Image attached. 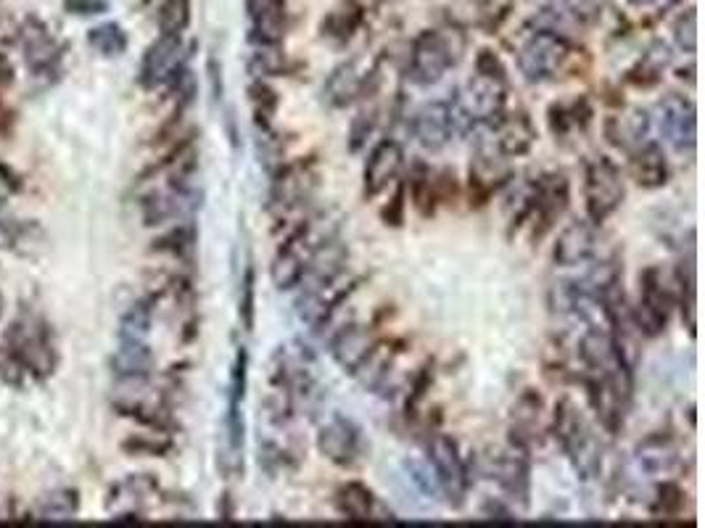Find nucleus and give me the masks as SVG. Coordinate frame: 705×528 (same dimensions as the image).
<instances>
[{
	"label": "nucleus",
	"mask_w": 705,
	"mask_h": 528,
	"mask_svg": "<svg viewBox=\"0 0 705 528\" xmlns=\"http://www.w3.org/2000/svg\"><path fill=\"white\" fill-rule=\"evenodd\" d=\"M467 41L460 27L426 30L415 37L407 54V77L420 88L444 80L452 67L463 61Z\"/></svg>",
	"instance_id": "obj_1"
},
{
	"label": "nucleus",
	"mask_w": 705,
	"mask_h": 528,
	"mask_svg": "<svg viewBox=\"0 0 705 528\" xmlns=\"http://www.w3.org/2000/svg\"><path fill=\"white\" fill-rule=\"evenodd\" d=\"M553 434L581 481H594L602 473V444L570 397H563L553 412Z\"/></svg>",
	"instance_id": "obj_2"
},
{
	"label": "nucleus",
	"mask_w": 705,
	"mask_h": 528,
	"mask_svg": "<svg viewBox=\"0 0 705 528\" xmlns=\"http://www.w3.org/2000/svg\"><path fill=\"white\" fill-rule=\"evenodd\" d=\"M579 56L581 50H576L568 37L534 30L529 41L518 48V69L525 82L542 85V82H557L560 77L574 74Z\"/></svg>",
	"instance_id": "obj_3"
},
{
	"label": "nucleus",
	"mask_w": 705,
	"mask_h": 528,
	"mask_svg": "<svg viewBox=\"0 0 705 528\" xmlns=\"http://www.w3.org/2000/svg\"><path fill=\"white\" fill-rule=\"evenodd\" d=\"M570 202V183L563 172H547V175L536 177L531 183L529 193H525L521 211L516 215V230L523 222H531V238L542 241L550 230L555 228V222L566 215Z\"/></svg>",
	"instance_id": "obj_4"
},
{
	"label": "nucleus",
	"mask_w": 705,
	"mask_h": 528,
	"mask_svg": "<svg viewBox=\"0 0 705 528\" xmlns=\"http://www.w3.org/2000/svg\"><path fill=\"white\" fill-rule=\"evenodd\" d=\"M677 307L674 275H666L660 264H650L639 273V301L632 307L634 325L643 338H658L669 328Z\"/></svg>",
	"instance_id": "obj_5"
},
{
	"label": "nucleus",
	"mask_w": 705,
	"mask_h": 528,
	"mask_svg": "<svg viewBox=\"0 0 705 528\" xmlns=\"http://www.w3.org/2000/svg\"><path fill=\"white\" fill-rule=\"evenodd\" d=\"M3 352L22 367L27 376H50L56 367V349L46 323L35 314H24L5 331Z\"/></svg>",
	"instance_id": "obj_6"
},
{
	"label": "nucleus",
	"mask_w": 705,
	"mask_h": 528,
	"mask_svg": "<svg viewBox=\"0 0 705 528\" xmlns=\"http://www.w3.org/2000/svg\"><path fill=\"white\" fill-rule=\"evenodd\" d=\"M632 372L626 367L611 372H587L585 370V389L589 408H592L594 415H598L600 426L608 431V434L615 436L621 434L626 423V412H629L632 404Z\"/></svg>",
	"instance_id": "obj_7"
},
{
	"label": "nucleus",
	"mask_w": 705,
	"mask_h": 528,
	"mask_svg": "<svg viewBox=\"0 0 705 528\" xmlns=\"http://www.w3.org/2000/svg\"><path fill=\"white\" fill-rule=\"evenodd\" d=\"M426 452L436 484H439V494L452 510H463L467 502V492H471L473 484V475L465 457L460 455L458 441L447 434H434L431 439H428Z\"/></svg>",
	"instance_id": "obj_8"
},
{
	"label": "nucleus",
	"mask_w": 705,
	"mask_h": 528,
	"mask_svg": "<svg viewBox=\"0 0 705 528\" xmlns=\"http://www.w3.org/2000/svg\"><path fill=\"white\" fill-rule=\"evenodd\" d=\"M626 198L624 175H621L619 164L608 157H594L587 164L585 172V209L587 220L600 228L608 222L615 211L621 209Z\"/></svg>",
	"instance_id": "obj_9"
},
{
	"label": "nucleus",
	"mask_w": 705,
	"mask_h": 528,
	"mask_svg": "<svg viewBox=\"0 0 705 528\" xmlns=\"http://www.w3.org/2000/svg\"><path fill=\"white\" fill-rule=\"evenodd\" d=\"M320 185V167L315 159H301V162L284 164L278 172H273L270 196H267V209L273 215L284 217L288 211L299 209L315 196Z\"/></svg>",
	"instance_id": "obj_10"
},
{
	"label": "nucleus",
	"mask_w": 705,
	"mask_h": 528,
	"mask_svg": "<svg viewBox=\"0 0 705 528\" xmlns=\"http://www.w3.org/2000/svg\"><path fill=\"white\" fill-rule=\"evenodd\" d=\"M656 125L660 138L679 157H692L697 146V108L692 99L682 93H666L656 106Z\"/></svg>",
	"instance_id": "obj_11"
},
{
	"label": "nucleus",
	"mask_w": 705,
	"mask_h": 528,
	"mask_svg": "<svg viewBox=\"0 0 705 528\" xmlns=\"http://www.w3.org/2000/svg\"><path fill=\"white\" fill-rule=\"evenodd\" d=\"M317 452L338 468H355L365 457L362 428L349 415L333 412L317 428Z\"/></svg>",
	"instance_id": "obj_12"
},
{
	"label": "nucleus",
	"mask_w": 705,
	"mask_h": 528,
	"mask_svg": "<svg viewBox=\"0 0 705 528\" xmlns=\"http://www.w3.org/2000/svg\"><path fill=\"white\" fill-rule=\"evenodd\" d=\"M486 479L495 481L505 497L518 502L521 507L531 505V466L529 455L510 447L502 452L489 455L484 460Z\"/></svg>",
	"instance_id": "obj_13"
},
{
	"label": "nucleus",
	"mask_w": 705,
	"mask_h": 528,
	"mask_svg": "<svg viewBox=\"0 0 705 528\" xmlns=\"http://www.w3.org/2000/svg\"><path fill=\"white\" fill-rule=\"evenodd\" d=\"M185 67V45L181 35H159L149 48H146L143 59H140V85L146 90H157L170 85L181 69Z\"/></svg>",
	"instance_id": "obj_14"
},
{
	"label": "nucleus",
	"mask_w": 705,
	"mask_h": 528,
	"mask_svg": "<svg viewBox=\"0 0 705 528\" xmlns=\"http://www.w3.org/2000/svg\"><path fill=\"white\" fill-rule=\"evenodd\" d=\"M547 436L544 423V399L536 389H523L510 410V447L531 455Z\"/></svg>",
	"instance_id": "obj_15"
},
{
	"label": "nucleus",
	"mask_w": 705,
	"mask_h": 528,
	"mask_svg": "<svg viewBox=\"0 0 705 528\" xmlns=\"http://www.w3.org/2000/svg\"><path fill=\"white\" fill-rule=\"evenodd\" d=\"M355 288L357 280H346L344 275L331 283H320V286H301V294L297 299L299 320L317 331V328L328 323L333 312L344 305V299H349Z\"/></svg>",
	"instance_id": "obj_16"
},
{
	"label": "nucleus",
	"mask_w": 705,
	"mask_h": 528,
	"mask_svg": "<svg viewBox=\"0 0 705 528\" xmlns=\"http://www.w3.org/2000/svg\"><path fill=\"white\" fill-rule=\"evenodd\" d=\"M486 127H489V130H486L484 140L505 159L525 157V153L534 148L536 138H540L534 119H531L525 112H510V114L502 112Z\"/></svg>",
	"instance_id": "obj_17"
},
{
	"label": "nucleus",
	"mask_w": 705,
	"mask_h": 528,
	"mask_svg": "<svg viewBox=\"0 0 705 528\" xmlns=\"http://www.w3.org/2000/svg\"><path fill=\"white\" fill-rule=\"evenodd\" d=\"M508 162L510 159L499 157L495 148L486 144L484 138L478 140L476 153H473V162H471V177H467L471 180L467 188H471L473 206H484L499 188H505V185L510 183L512 170Z\"/></svg>",
	"instance_id": "obj_18"
},
{
	"label": "nucleus",
	"mask_w": 705,
	"mask_h": 528,
	"mask_svg": "<svg viewBox=\"0 0 705 528\" xmlns=\"http://www.w3.org/2000/svg\"><path fill=\"white\" fill-rule=\"evenodd\" d=\"M402 167H405V146L396 138H383L368 153V162L362 170V191L365 198L381 196L391 183H396Z\"/></svg>",
	"instance_id": "obj_19"
},
{
	"label": "nucleus",
	"mask_w": 705,
	"mask_h": 528,
	"mask_svg": "<svg viewBox=\"0 0 705 528\" xmlns=\"http://www.w3.org/2000/svg\"><path fill=\"white\" fill-rule=\"evenodd\" d=\"M413 135L415 140L426 148V151L439 153L450 146L452 135L458 133L454 127V114H452V103L447 101H428L423 103L418 112L413 114Z\"/></svg>",
	"instance_id": "obj_20"
},
{
	"label": "nucleus",
	"mask_w": 705,
	"mask_h": 528,
	"mask_svg": "<svg viewBox=\"0 0 705 528\" xmlns=\"http://www.w3.org/2000/svg\"><path fill=\"white\" fill-rule=\"evenodd\" d=\"M19 45H22L24 64L32 74H54L61 61V45L54 41L48 27L37 19H27L19 30Z\"/></svg>",
	"instance_id": "obj_21"
},
{
	"label": "nucleus",
	"mask_w": 705,
	"mask_h": 528,
	"mask_svg": "<svg viewBox=\"0 0 705 528\" xmlns=\"http://www.w3.org/2000/svg\"><path fill=\"white\" fill-rule=\"evenodd\" d=\"M598 225L585 220L568 222L566 228L557 233V241L553 246V260L557 267H579L594 260L598 254Z\"/></svg>",
	"instance_id": "obj_22"
},
{
	"label": "nucleus",
	"mask_w": 705,
	"mask_h": 528,
	"mask_svg": "<svg viewBox=\"0 0 705 528\" xmlns=\"http://www.w3.org/2000/svg\"><path fill=\"white\" fill-rule=\"evenodd\" d=\"M634 460L645 470L647 475H660L669 479L682 468L684 455L679 441L671 434H650L634 447Z\"/></svg>",
	"instance_id": "obj_23"
},
{
	"label": "nucleus",
	"mask_w": 705,
	"mask_h": 528,
	"mask_svg": "<svg viewBox=\"0 0 705 528\" xmlns=\"http://www.w3.org/2000/svg\"><path fill=\"white\" fill-rule=\"evenodd\" d=\"M336 510L351 524H378V520H394L391 510L375 497V492L362 481H346L336 492Z\"/></svg>",
	"instance_id": "obj_24"
},
{
	"label": "nucleus",
	"mask_w": 705,
	"mask_h": 528,
	"mask_svg": "<svg viewBox=\"0 0 705 528\" xmlns=\"http://www.w3.org/2000/svg\"><path fill=\"white\" fill-rule=\"evenodd\" d=\"M375 336L368 325L349 323L336 333L331 341V357L333 363L342 367L349 376H357V370L365 365V359L370 357V352L375 349Z\"/></svg>",
	"instance_id": "obj_25"
},
{
	"label": "nucleus",
	"mask_w": 705,
	"mask_h": 528,
	"mask_svg": "<svg viewBox=\"0 0 705 528\" xmlns=\"http://www.w3.org/2000/svg\"><path fill=\"white\" fill-rule=\"evenodd\" d=\"M159 494V484L153 475H130L122 484L112 489V500H108V510L112 520H138L143 507Z\"/></svg>",
	"instance_id": "obj_26"
},
{
	"label": "nucleus",
	"mask_w": 705,
	"mask_h": 528,
	"mask_svg": "<svg viewBox=\"0 0 705 528\" xmlns=\"http://www.w3.org/2000/svg\"><path fill=\"white\" fill-rule=\"evenodd\" d=\"M252 45H280L286 37V0H246Z\"/></svg>",
	"instance_id": "obj_27"
},
{
	"label": "nucleus",
	"mask_w": 705,
	"mask_h": 528,
	"mask_svg": "<svg viewBox=\"0 0 705 528\" xmlns=\"http://www.w3.org/2000/svg\"><path fill=\"white\" fill-rule=\"evenodd\" d=\"M365 80H368V72H362L357 59L342 61L338 67H333V72L323 85L325 106L333 108V112L355 106L365 93Z\"/></svg>",
	"instance_id": "obj_28"
},
{
	"label": "nucleus",
	"mask_w": 705,
	"mask_h": 528,
	"mask_svg": "<svg viewBox=\"0 0 705 528\" xmlns=\"http://www.w3.org/2000/svg\"><path fill=\"white\" fill-rule=\"evenodd\" d=\"M632 177L639 188L658 191L663 185H669L671 180V164L666 157L663 146L656 140H645L643 146H637L632 151Z\"/></svg>",
	"instance_id": "obj_29"
},
{
	"label": "nucleus",
	"mask_w": 705,
	"mask_h": 528,
	"mask_svg": "<svg viewBox=\"0 0 705 528\" xmlns=\"http://www.w3.org/2000/svg\"><path fill=\"white\" fill-rule=\"evenodd\" d=\"M652 117L647 108H629L624 114H613L605 119V138L608 144L621 148V151H634L637 146H643L650 133Z\"/></svg>",
	"instance_id": "obj_30"
},
{
	"label": "nucleus",
	"mask_w": 705,
	"mask_h": 528,
	"mask_svg": "<svg viewBox=\"0 0 705 528\" xmlns=\"http://www.w3.org/2000/svg\"><path fill=\"white\" fill-rule=\"evenodd\" d=\"M307 269V251L297 238H286L270 262V280L278 291H293L301 286Z\"/></svg>",
	"instance_id": "obj_31"
},
{
	"label": "nucleus",
	"mask_w": 705,
	"mask_h": 528,
	"mask_svg": "<svg viewBox=\"0 0 705 528\" xmlns=\"http://www.w3.org/2000/svg\"><path fill=\"white\" fill-rule=\"evenodd\" d=\"M592 117H594V108L587 99H576L570 103L555 101V103H550V108H547L550 133L555 135V140H568V138H574V135L587 133Z\"/></svg>",
	"instance_id": "obj_32"
},
{
	"label": "nucleus",
	"mask_w": 705,
	"mask_h": 528,
	"mask_svg": "<svg viewBox=\"0 0 705 528\" xmlns=\"http://www.w3.org/2000/svg\"><path fill=\"white\" fill-rule=\"evenodd\" d=\"M362 22L365 9L360 0H338L320 22V35L336 45H346L355 37V32L362 27Z\"/></svg>",
	"instance_id": "obj_33"
},
{
	"label": "nucleus",
	"mask_w": 705,
	"mask_h": 528,
	"mask_svg": "<svg viewBox=\"0 0 705 528\" xmlns=\"http://www.w3.org/2000/svg\"><path fill=\"white\" fill-rule=\"evenodd\" d=\"M157 357L146 341L119 338V349L112 357V370L117 378H143L151 376Z\"/></svg>",
	"instance_id": "obj_34"
},
{
	"label": "nucleus",
	"mask_w": 705,
	"mask_h": 528,
	"mask_svg": "<svg viewBox=\"0 0 705 528\" xmlns=\"http://www.w3.org/2000/svg\"><path fill=\"white\" fill-rule=\"evenodd\" d=\"M671 59H674V54H671V45L663 43V41H656L650 45V48L645 50L643 56H639V61L629 69L626 82H632L634 88H656L658 82L663 80L666 69L671 67Z\"/></svg>",
	"instance_id": "obj_35"
},
{
	"label": "nucleus",
	"mask_w": 705,
	"mask_h": 528,
	"mask_svg": "<svg viewBox=\"0 0 705 528\" xmlns=\"http://www.w3.org/2000/svg\"><path fill=\"white\" fill-rule=\"evenodd\" d=\"M409 198H413V206L418 209L420 217H434L436 206H439V198H436V180L431 167L426 162H415L413 172H409V183H407Z\"/></svg>",
	"instance_id": "obj_36"
},
{
	"label": "nucleus",
	"mask_w": 705,
	"mask_h": 528,
	"mask_svg": "<svg viewBox=\"0 0 705 528\" xmlns=\"http://www.w3.org/2000/svg\"><path fill=\"white\" fill-rule=\"evenodd\" d=\"M246 72L252 80H273L288 74V59L280 45H254L246 59Z\"/></svg>",
	"instance_id": "obj_37"
},
{
	"label": "nucleus",
	"mask_w": 705,
	"mask_h": 528,
	"mask_svg": "<svg viewBox=\"0 0 705 528\" xmlns=\"http://www.w3.org/2000/svg\"><path fill=\"white\" fill-rule=\"evenodd\" d=\"M249 103H252L254 108L256 127H259V130L262 127H273L275 114H278L280 108L278 90L267 80H252V85H249Z\"/></svg>",
	"instance_id": "obj_38"
},
{
	"label": "nucleus",
	"mask_w": 705,
	"mask_h": 528,
	"mask_svg": "<svg viewBox=\"0 0 705 528\" xmlns=\"http://www.w3.org/2000/svg\"><path fill=\"white\" fill-rule=\"evenodd\" d=\"M80 510V497L74 489H56L48 492L37 505V518L41 520H72Z\"/></svg>",
	"instance_id": "obj_39"
},
{
	"label": "nucleus",
	"mask_w": 705,
	"mask_h": 528,
	"mask_svg": "<svg viewBox=\"0 0 705 528\" xmlns=\"http://www.w3.org/2000/svg\"><path fill=\"white\" fill-rule=\"evenodd\" d=\"M153 299H138L136 305H130L125 314H122L119 323V338H136V341H146V336L151 333V323H153Z\"/></svg>",
	"instance_id": "obj_40"
},
{
	"label": "nucleus",
	"mask_w": 705,
	"mask_h": 528,
	"mask_svg": "<svg viewBox=\"0 0 705 528\" xmlns=\"http://www.w3.org/2000/svg\"><path fill=\"white\" fill-rule=\"evenodd\" d=\"M88 43H91V48L95 50V54L106 56V59H114V56H122L127 50V35L117 22L99 24V27H93L91 32H88Z\"/></svg>",
	"instance_id": "obj_41"
},
{
	"label": "nucleus",
	"mask_w": 705,
	"mask_h": 528,
	"mask_svg": "<svg viewBox=\"0 0 705 528\" xmlns=\"http://www.w3.org/2000/svg\"><path fill=\"white\" fill-rule=\"evenodd\" d=\"M157 24L162 35H183L190 24V0H159Z\"/></svg>",
	"instance_id": "obj_42"
},
{
	"label": "nucleus",
	"mask_w": 705,
	"mask_h": 528,
	"mask_svg": "<svg viewBox=\"0 0 705 528\" xmlns=\"http://www.w3.org/2000/svg\"><path fill=\"white\" fill-rule=\"evenodd\" d=\"M684 505H687V492L677 481L666 479L656 486V497H652L650 510L658 518H674V515L684 510Z\"/></svg>",
	"instance_id": "obj_43"
},
{
	"label": "nucleus",
	"mask_w": 705,
	"mask_h": 528,
	"mask_svg": "<svg viewBox=\"0 0 705 528\" xmlns=\"http://www.w3.org/2000/svg\"><path fill=\"white\" fill-rule=\"evenodd\" d=\"M239 320H241L243 331L246 333L254 331V323H256V269H254L252 262L243 267V275H241V283H239Z\"/></svg>",
	"instance_id": "obj_44"
},
{
	"label": "nucleus",
	"mask_w": 705,
	"mask_h": 528,
	"mask_svg": "<svg viewBox=\"0 0 705 528\" xmlns=\"http://www.w3.org/2000/svg\"><path fill=\"white\" fill-rule=\"evenodd\" d=\"M378 122H381V108L378 106H365L357 112V117L351 119L349 125V151L360 153L368 140L373 138L378 130Z\"/></svg>",
	"instance_id": "obj_45"
},
{
	"label": "nucleus",
	"mask_w": 705,
	"mask_h": 528,
	"mask_svg": "<svg viewBox=\"0 0 705 528\" xmlns=\"http://www.w3.org/2000/svg\"><path fill=\"white\" fill-rule=\"evenodd\" d=\"M157 251H170L172 256H181V260H188L196 249V228L190 222L177 225L172 233H166L164 238H159Z\"/></svg>",
	"instance_id": "obj_46"
},
{
	"label": "nucleus",
	"mask_w": 705,
	"mask_h": 528,
	"mask_svg": "<svg viewBox=\"0 0 705 528\" xmlns=\"http://www.w3.org/2000/svg\"><path fill=\"white\" fill-rule=\"evenodd\" d=\"M249 389V349L239 346L235 349L233 365H230V381H228V402L243 404Z\"/></svg>",
	"instance_id": "obj_47"
},
{
	"label": "nucleus",
	"mask_w": 705,
	"mask_h": 528,
	"mask_svg": "<svg viewBox=\"0 0 705 528\" xmlns=\"http://www.w3.org/2000/svg\"><path fill=\"white\" fill-rule=\"evenodd\" d=\"M674 43L682 54L695 56L697 50V14L695 9L682 11L674 22Z\"/></svg>",
	"instance_id": "obj_48"
},
{
	"label": "nucleus",
	"mask_w": 705,
	"mask_h": 528,
	"mask_svg": "<svg viewBox=\"0 0 705 528\" xmlns=\"http://www.w3.org/2000/svg\"><path fill=\"white\" fill-rule=\"evenodd\" d=\"M381 220L386 228H402L407 220V185L396 183V193L391 196V202L381 209Z\"/></svg>",
	"instance_id": "obj_49"
},
{
	"label": "nucleus",
	"mask_w": 705,
	"mask_h": 528,
	"mask_svg": "<svg viewBox=\"0 0 705 528\" xmlns=\"http://www.w3.org/2000/svg\"><path fill=\"white\" fill-rule=\"evenodd\" d=\"M122 449L130 455H153V457H164L166 452L172 449V441L170 439H162V436H132V439H127L122 444Z\"/></svg>",
	"instance_id": "obj_50"
},
{
	"label": "nucleus",
	"mask_w": 705,
	"mask_h": 528,
	"mask_svg": "<svg viewBox=\"0 0 705 528\" xmlns=\"http://www.w3.org/2000/svg\"><path fill=\"white\" fill-rule=\"evenodd\" d=\"M512 5H516V0H481L478 5L481 24H484L486 30H497L499 24L510 16Z\"/></svg>",
	"instance_id": "obj_51"
},
{
	"label": "nucleus",
	"mask_w": 705,
	"mask_h": 528,
	"mask_svg": "<svg viewBox=\"0 0 705 528\" xmlns=\"http://www.w3.org/2000/svg\"><path fill=\"white\" fill-rule=\"evenodd\" d=\"M405 470H407L409 481H413V484L418 486L426 497H441L439 484H436V479L431 475V466H423V462H418V460H405Z\"/></svg>",
	"instance_id": "obj_52"
},
{
	"label": "nucleus",
	"mask_w": 705,
	"mask_h": 528,
	"mask_svg": "<svg viewBox=\"0 0 705 528\" xmlns=\"http://www.w3.org/2000/svg\"><path fill=\"white\" fill-rule=\"evenodd\" d=\"M67 9L77 16H93V14H104L108 5L106 0H67Z\"/></svg>",
	"instance_id": "obj_53"
},
{
	"label": "nucleus",
	"mask_w": 705,
	"mask_h": 528,
	"mask_svg": "<svg viewBox=\"0 0 705 528\" xmlns=\"http://www.w3.org/2000/svg\"><path fill=\"white\" fill-rule=\"evenodd\" d=\"M209 80H211V95L222 101L226 95V82H222V67L217 59H209Z\"/></svg>",
	"instance_id": "obj_54"
},
{
	"label": "nucleus",
	"mask_w": 705,
	"mask_h": 528,
	"mask_svg": "<svg viewBox=\"0 0 705 528\" xmlns=\"http://www.w3.org/2000/svg\"><path fill=\"white\" fill-rule=\"evenodd\" d=\"M481 513H484V518H492V520H512V513L508 510V507H502L495 500L486 502L484 510H481Z\"/></svg>",
	"instance_id": "obj_55"
},
{
	"label": "nucleus",
	"mask_w": 705,
	"mask_h": 528,
	"mask_svg": "<svg viewBox=\"0 0 705 528\" xmlns=\"http://www.w3.org/2000/svg\"><path fill=\"white\" fill-rule=\"evenodd\" d=\"M217 515H220L222 520H233V497H230L228 492L217 502Z\"/></svg>",
	"instance_id": "obj_56"
},
{
	"label": "nucleus",
	"mask_w": 705,
	"mask_h": 528,
	"mask_svg": "<svg viewBox=\"0 0 705 528\" xmlns=\"http://www.w3.org/2000/svg\"><path fill=\"white\" fill-rule=\"evenodd\" d=\"M11 80H14V69H11V64L0 56V90L9 85Z\"/></svg>",
	"instance_id": "obj_57"
},
{
	"label": "nucleus",
	"mask_w": 705,
	"mask_h": 528,
	"mask_svg": "<svg viewBox=\"0 0 705 528\" xmlns=\"http://www.w3.org/2000/svg\"><path fill=\"white\" fill-rule=\"evenodd\" d=\"M11 193V185H9V180H3V167H0V204L5 202V196H9Z\"/></svg>",
	"instance_id": "obj_58"
},
{
	"label": "nucleus",
	"mask_w": 705,
	"mask_h": 528,
	"mask_svg": "<svg viewBox=\"0 0 705 528\" xmlns=\"http://www.w3.org/2000/svg\"><path fill=\"white\" fill-rule=\"evenodd\" d=\"M632 5H637V9H647V5H656L660 0H629Z\"/></svg>",
	"instance_id": "obj_59"
},
{
	"label": "nucleus",
	"mask_w": 705,
	"mask_h": 528,
	"mask_svg": "<svg viewBox=\"0 0 705 528\" xmlns=\"http://www.w3.org/2000/svg\"><path fill=\"white\" fill-rule=\"evenodd\" d=\"M0 312H3V296H0Z\"/></svg>",
	"instance_id": "obj_60"
}]
</instances>
